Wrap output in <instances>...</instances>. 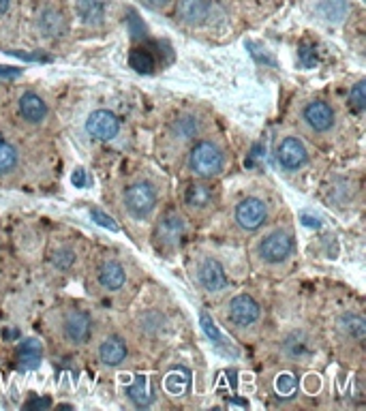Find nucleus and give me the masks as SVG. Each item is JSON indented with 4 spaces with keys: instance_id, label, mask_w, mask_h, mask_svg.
Listing matches in <instances>:
<instances>
[{
    "instance_id": "obj_1",
    "label": "nucleus",
    "mask_w": 366,
    "mask_h": 411,
    "mask_svg": "<svg viewBox=\"0 0 366 411\" xmlns=\"http://www.w3.org/2000/svg\"><path fill=\"white\" fill-rule=\"evenodd\" d=\"M225 156L215 142H198L189 154V167L200 178H215L223 171Z\"/></svg>"
},
{
    "instance_id": "obj_2",
    "label": "nucleus",
    "mask_w": 366,
    "mask_h": 411,
    "mask_svg": "<svg viewBox=\"0 0 366 411\" xmlns=\"http://www.w3.org/2000/svg\"><path fill=\"white\" fill-rule=\"evenodd\" d=\"M124 206L131 217L144 219L156 206V191L150 182H135L124 191Z\"/></svg>"
},
{
    "instance_id": "obj_3",
    "label": "nucleus",
    "mask_w": 366,
    "mask_h": 411,
    "mask_svg": "<svg viewBox=\"0 0 366 411\" xmlns=\"http://www.w3.org/2000/svg\"><path fill=\"white\" fill-rule=\"evenodd\" d=\"M266 217H268L266 203L259 197H247L236 206V221L247 232L259 230L266 223Z\"/></svg>"
},
{
    "instance_id": "obj_4",
    "label": "nucleus",
    "mask_w": 366,
    "mask_h": 411,
    "mask_svg": "<svg viewBox=\"0 0 366 411\" xmlns=\"http://www.w3.org/2000/svg\"><path fill=\"white\" fill-rule=\"evenodd\" d=\"M291 249H294V240H291L289 234H285V232H272V234H268V236L262 240V245H259V255H262V260L268 262V264H281V262H285V260L289 257Z\"/></svg>"
},
{
    "instance_id": "obj_5",
    "label": "nucleus",
    "mask_w": 366,
    "mask_h": 411,
    "mask_svg": "<svg viewBox=\"0 0 366 411\" xmlns=\"http://www.w3.org/2000/svg\"><path fill=\"white\" fill-rule=\"evenodd\" d=\"M86 131L103 142H109L118 135L120 131V120L116 118V114H112L109 110H97L88 116L86 120Z\"/></svg>"
},
{
    "instance_id": "obj_6",
    "label": "nucleus",
    "mask_w": 366,
    "mask_h": 411,
    "mask_svg": "<svg viewBox=\"0 0 366 411\" xmlns=\"http://www.w3.org/2000/svg\"><path fill=\"white\" fill-rule=\"evenodd\" d=\"M259 315H262V306L249 294H240L230 302V319L236 326H251L259 319Z\"/></svg>"
},
{
    "instance_id": "obj_7",
    "label": "nucleus",
    "mask_w": 366,
    "mask_h": 411,
    "mask_svg": "<svg viewBox=\"0 0 366 411\" xmlns=\"http://www.w3.org/2000/svg\"><path fill=\"white\" fill-rule=\"evenodd\" d=\"M276 161L285 169H300L308 161V152L298 137H285L276 148Z\"/></svg>"
},
{
    "instance_id": "obj_8",
    "label": "nucleus",
    "mask_w": 366,
    "mask_h": 411,
    "mask_svg": "<svg viewBox=\"0 0 366 411\" xmlns=\"http://www.w3.org/2000/svg\"><path fill=\"white\" fill-rule=\"evenodd\" d=\"M302 116H304L306 124H308L313 131H317V133H325V131L332 129V124H334V110H332L328 103H323V101H313V103H308V105L304 107Z\"/></svg>"
},
{
    "instance_id": "obj_9",
    "label": "nucleus",
    "mask_w": 366,
    "mask_h": 411,
    "mask_svg": "<svg viewBox=\"0 0 366 411\" xmlns=\"http://www.w3.org/2000/svg\"><path fill=\"white\" fill-rule=\"evenodd\" d=\"M90 326H92V321L84 311H71L65 319V336L73 345H82L90 336Z\"/></svg>"
},
{
    "instance_id": "obj_10",
    "label": "nucleus",
    "mask_w": 366,
    "mask_h": 411,
    "mask_svg": "<svg viewBox=\"0 0 366 411\" xmlns=\"http://www.w3.org/2000/svg\"><path fill=\"white\" fill-rule=\"evenodd\" d=\"M176 14L185 24L198 26V24L206 22V18L210 14V3L208 0H178Z\"/></svg>"
},
{
    "instance_id": "obj_11",
    "label": "nucleus",
    "mask_w": 366,
    "mask_h": 411,
    "mask_svg": "<svg viewBox=\"0 0 366 411\" xmlns=\"http://www.w3.org/2000/svg\"><path fill=\"white\" fill-rule=\"evenodd\" d=\"M200 283L204 285L206 292H221L227 287V277H225V270L221 266V262L217 260H206L202 266H200Z\"/></svg>"
},
{
    "instance_id": "obj_12",
    "label": "nucleus",
    "mask_w": 366,
    "mask_h": 411,
    "mask_svg": "<svg viewBox=\"0 0 366 411\" xmlns=\"http://www.w3.org/2000/svg\"><path fill=\"white\" fill-rule=\"evenodd\" d=\"M18 366L20 370H35L41 366L43 360V347L37 338H26L20 347H18Z\"/></svg>"
},
{
    "instance_id": "obj_13",
    "label": "nucleus",
    "mask_w": 366,
    "mask_h": 411,
    "mask_svg": "<svg viewBox=\"0 0 366 411\" xmlns=\"http://www.w3.org/2000/svg\"><path fill=\"white\" fill-rule=\"evenodd\" d=\"M99 358L105 366H118L127 358V343L120 336H107L99 347Z\"/></svg>"
},
{
    "instance_id": "obj_14",
    "label": "nucleus",
    "mask_w": 366,
    "mask_h": 411,
    "mask_svg": "<svg viewBox=\"0 0 366 411\" xmlns=\"http://www.w3.org/2000/svg\"><path fill=\"white\" fill-rule=\"evenodd\" d=\"M77 16L86 26H99L105 20V0H77Z\"/></svg>"
},
{
    "instance_id": "obj_15",
    "label": "nucleus",
    "mask_w": 366,
    "mask_h": 411,
    "mask_svg": "<svg viewBox=\"0 0 366 411\" xmlns=\"http://www.w3.org/2000/svg\"><path fill=\"white\" fill-rule=\"evenodd\" d=\"M156 234H158V240L163 245H178L182 234H185V221H182L178 215H167L161 221Z\"/></svg>"
},
{
    "instance_id": "obj_16",
    "label": "nucleus",
    "mask_w": 366,
    "mask_h": 411,
    "mask_svg": "<svg viewBox=\"0 0 366 411\" xmlns=\"http://www.w3.org/2000/svg\"><path fill=\"white\" fill-rule=\"evenodd\" d=\"M20 114L28 120V122H41L48 116V105L45 101L35 95V92H26L20 99Z\"/></svg>"
},
{
    "instance_id": "obj_17",
    "label": "nucleus",
    "mask_w": 366,
    "mask_h": 411,
    "mask_svg": "<svg viewBox=\"0 0 366 411\" xmlns=\"http://www.w3.org/2000/svg\"><path fill=\"white\" fill-rule=\"evenodd\" d=\"M124 279H127L124 268H122L118 262H105V264L101 266V270H99V283H101L105 289H109V292L120 289V287L124 285Z\"/></svg>"
},
{
    "instance_id": "obj_18",
    "label": "nucleus",
    "mask_w": 366,
    "mask_h": 411,
    "mask_svg": "<svg viewBox=\"0 0 366 411\" xmlns=\"http://www.w3.org/2000/svg\"><path fill=\"white\" fill-rule=\"evenodd\" d=\"M39 28L45 37H60L67 31V22L60 11L43 9V14L39 16Z\"/></svg>"
},
{
    "instance_id": "obj_19",
    "label": "nucleus",
    "mask_w": 366,
    "mask_h": 411,
    "mask_svg": "<svg viewBox=\"0 0 366 411\" xmlns=\"http://www.w3.org/2000/svg\"><path fill=\"white\" fill-rule=\"evenodd\" d=\"M127 394H129V398H131L137 407H146V405H150V400H152V390H150L148 377H144V375H135L133 383L127 388Z\"/></svg>"
},
{
    "instance_id": "obj_20",
    "label": "nucleus",
    "mask_w": 366,
    "mask_h": 411,
    "mask_svg": "<svg viewBox=\"0 0 366 411\" xmlns=\"http://www.w3.org/2000/svg\"><path fill=\"white\" fill-rule=\"evenodd\" d=\"M338 326H340V330H343L345 334H349V336L355 338V341H362L364 334H366V321H364V317H360V315H355V313H345V315H340Z\"/></svg>"
},
{
    "instance_id": "obj_21",
    "label": "nucleus",
    "mask_w": 366,
    "mask_h": 411,
    "mask_svg": "<svg viewBox=\"0 0 366 411\" xmlns=\"http://www.w3.org/2000/svg\"><path fill=\"white\" fill-rule=\"evenodd\" d=\"M212 199V191L206 184H191L185 193V201L193 208H206Z\"/></svg>"
},
{
    "instance_id": "obj_22",
    "label": "nucleus",
    "mask_w": 366,
    "mask_h": 411,
    "mask_svg": "<svg viewBox=\"0 0 366 411\" xmlns=\"http://www.w3.org/2000/svg\"><path fill=\"white\" fill-rule=\"evenodd\" d=\"M191 373L185 370V368H180V370H173L165 377V388L169 394L173 396H180L182 392H187L189 390V383H191Z\"/></svg>"
},
{
    "instance_id": "obj_23",
    "label": "nucleus",
    "mask_w": 366,
    "mask_h": 411,
    "mask_svg": "<svg viewBox=\"0 0 366 411\" xmlns=\"http://www.w3.org/2000/svg\"><path fill=\"white\" fill-rule=\"evenodd\" d=\"M129 65H131V69H135L137 73H152V69H154V56H152L146 48H137V50L131 52Z\"/></svg>"
},
{
    "instance_id": "obj_24",
    "label": "nucleus",
    "mask_w": 366,
    "mask_h": 411,
    "mask_svg": "<svg viewBox=\"0 0 366 411\" xmlns=\"http://www.w3.org/2000/svg\"><path fill=\"white\" fill-rule=\"evenodd\" d=\"M18 165V150L0 135V174H7Z\"/></svg>"
},
{
    "instance_id": "obj_25",
    "label": "nucleus",
    "mask_w": 366,
    "mask_h": 411,
    "mask_svg": "<svg viewBox=\"0 0 366 411\" xmlns=\"http://www.w3.org/2000/svg\"><path fill=\"white\" fill-rule=\"evenodd\" d=\"M274 390L281 398H291L298 390V379L291 373H281L274 381Z\"/></svg>"
},
{
    "instance_id": "obj_26",
    "label": "nucleus",
    "mask_w": 366,
    "mask_h": 411,
    "mask_svg": "<svg viewBox=\"0 0 366 411\" xmlns=\"http://www.w3.org/2000/svg\"><path fill=\"white\" fill-rule=\"evenodd\" d=\"M200 324H202V328H204L206 336H208L215 345H219V347H230V343H227V341H225V336L219 332L217 324L212 321V317H210L208 313H202V315H200Z\"/></svg>"
},
{
    "instance_id": "obj_27",
    "label": "nucleus",
    "mask_w": 366,
    "mask_h": 411,
    "mask_svg": "<svg viewBox=\"0 0 366 411\" xmlns=\"http://www.w3.org/2000/svg\"><path fill=\"white\" fill-rule=\"evenodd\" d=\"M173 131H176V133H178V137H182V139H189V137L198 135V131H200L198 118H193V116L178 118V120H176V124H173Z\"/></svg>"
},
{
    "instance_id": "obj_28",
    "label": "nucleus",
    "mask_w": 366,
    "mask_h": 411,
    "mask_svg": "<svg viewBox=\"0 0 366 411\" xmlns=\"http://www.w3.org/2000/svg\"><path fill=\"white\" fill-rule=\"evenodd\" d=\"M321 14L325 20H340L347 11V0H321Z\"/></svg>"
},
{
    "instance_id": "obj_29",
    "label": "nucleus",
    "mask_w": 366,
    "mask_h": 411,
    "mask_svg": "<svg viewBox=\"0 0 366 411\" xmlns=\"http://www.w3.org/2000/svg\"><path fill=\"white\" fill-rule=\"evenodd\" d=\"M285 351L291 358H304V356L311 353V345H308V341H302L300 334H294V336H289L285 341Z\"/></svg>"
},
{
    "instance_id": "obj_30",
    "label": "nucleus",
    "mask_w": 366,
    "mask_h": 411,
    "mask_svg": "<svg viewBox=\"0 0 366 411\" xmlns=\"http://www.w3.org/2000/svg\"><path fill=\"white\" fill-rule=\"evenodd\" d=\"M349 103H351L357 112H362V110L366 107V82H364V80L357 82V84L349 90Z\"/></svg>"
},
{
    "instance_id": "obj_31",
    "label": "nucleus",
    "mask_w": 366,
    "mask_h": 411,
    "mask_svg": "<svg viewBox=\"0 0 366 411\" xmlns=\"http://www.w3.org/2000/svg\"><path fill=\"white\" fill-rule=\"evenodd\" d=\"M73 262H75V253H73L71 249H60V251L54 253V264H56L58 268H63V270L71 268Z\"/></svg>"
},
{
    "instance_id": "obj_32",
    "label": "nucleus",
    "mask_w": 366,
    "mask_h": 411,
    "mask_svg": "<svg viewBox=\"0 0 366 411\" xmlns=\"http://www.w3.org/2000/svg\"><path fill=\"white\" fill-rule=\"evenodd\" d=\"M90 217H92V221H95V223H99L101 228H105V230H112V232H118V225H116V221H114L109 215H105L103 210H97V208H95V210L90 213Z\"/></svg>"
},
{
    "instance_id": "obj_33",
    "label": "nucleus",
    "mask_w": 366,
    "mask_h": 411,
    "mask_svg": "<svg viewBox=\"0 0 366 411\" xmlns=\"http://www.w3.org/2000/svg\"><path fill=\"white\" fill-rule=\"evenodd\" d=\"M298 58H300V63H302L304 67H313V65L317 63L315 48H311V46H302V48H300V52H298Z\"/></svg>"
},
{
    "instance_id": "obj_34",
    "label": "nucleus",
    "mask_w": 366,
    "mask_h": 411,
    "mask_svg": "<svg viewBox=\"0 0 366 411\" xmlns=\"http://www.w3.org/2000/svg\"><path fill=\"white\" fill-rule=\"evenodd\" d=\"M20 75H22V71L16 69V67H0V78H3V80H5V78H7V80H9V78H20Z\"/></svg>"
},
{
    "instance_id": "obj_35",
    "label": "nucleus",
    "mask_w": 366,
    "mask_h": 411,
    "mask_svg": "<svg viewBox=\"0 0 366 411\" xmlns=\"http://www.w3.org/2000/svg\"><path fill=\"white\" fill-rule=\"evenodd\" d=\"M73 184L77 186V188H82V186H86V171L84 169H75V174H73Z\"/></svg>"
},
{
    "instance_id": "obj_36",
    "label": "nucleus",
    "mask_w": 366,
    "mask_h": 411,
    "mask_svg": "<svg viewBox=\"0 0 366 411\" xmlns=\"http://www.w3.org/2000/svg\"><path fill=\"white\" fill-rule=\"evenodd\" d=\"M50 405H52V400H50V398H35V400H31L26 407H28V409H33V407H50Z\"/></svg>"
},
{
    "instance_id": "obj_37",
    "label": "nucleus",
    "mask_w": 366,
    "mask_h": 411,
    "mask_svg": "<svg viewBox=\"0 0 366 411\" xmlns=\"http://www.w3.org/2000/svg\"><path fill=\"white\" fill-rule=\"evenodd\" d=\"M302 223L306 225V228H319V219H313V217H308V215H302Z\"/></svg>"
},
{
    "instance_id": "obj_38",
    "label": "nucleus",
    "mask_w": 366,
    "mask_h": 411,
    "mask_svg": "<svg viewBox=\"0 0 366 411\" xmlns=\"http://www.w3.org/2000/svg\"><path fill=\"white\" fill-rule=\"evenodd\" d=\"M167 3H169V0H146V5L152 7V9H161V7H165Z\"/></svg>"
},
{
    "instance_id": "obj_39",
    "label": "nucleus",
    "mask_w": 366,
    "mask_h": 411,
    "mask_svg": "<svg viewBox=\"0 0 366 411\" xmlns=\"http://www.w3.org/2000/svg\"><path fill=\"white\" fill-rule=\"evenodd\" d=\"M11 7V0H0V14H7Z\"/></svg>"
}]
</instances>
